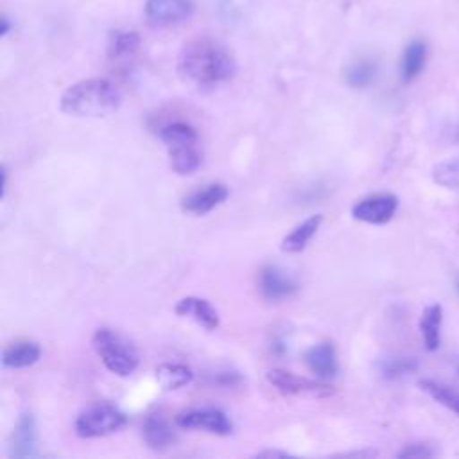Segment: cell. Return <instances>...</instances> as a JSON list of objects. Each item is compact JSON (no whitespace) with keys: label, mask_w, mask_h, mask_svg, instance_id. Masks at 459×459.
Segmentation results:
<instances>
[{"label":"cell","mask_w":459,"mask_h":459,"mask_svg":"<svg viewBox=\"0 0 459 459\" xmlns=\"http://www.w3.org/2000/svg\"><path fill=\"white\" fill-rule=\"evenodd\" d=\"M127 423V416L113 403L99 402L86 407L75 420V434L79 437H102L118 432Z\"/></svg>","instance_id":"4"},{"label":"cell","mask_w":459,"mask_h":459,"mask_svg":"<svg viewBox=\"0 0 459 459\" xmlns=\"http://www.w3.org/2000/svg\"><path fill=\"white\" fill-rule=\"evenodd\" d=\"M142 436L149 448L152 450H167L176 443V432L167 423V420L160 414H149L142 425Z\"/></svg>","instance_id":"14"},{"label":"cell","mask_w":459,"mask_h":459,"mask_svg":"<svg viewBox=\"0 0 459 459\" xmlns=\"http://www.w3.org/2000/svg\"><path fill=\"white\" fill-rule=\"evenodd\" d=\"M91 344L106 369L111 373L118 377H129L138 368L140 359L136 348L111 328H97Z\"/></svg>","instance_id":"3"},{"label":"cell","mask_w":459,"mask_h":459,"mask_svg":"<svg viewBox=\"0 0 459 459\" xmlns=\"http://www.w3.org/2000/svg\"><path fill=\"white\" fill-rule=\"evenodd\" d=\"M321 222H323V215L316 213V215H310L308 219H305L303 222H299L298 226H294L292 231L281 238V246H280L281 251L283 253H301L307 247V244L310 242V238L317 233Z\"/></svg>","instance_id":"16"},{"label":"cell","mask_w":459,"mask_h":459,"mask_svg":"<svg viewBox=\"0 0 459 459\" xmlns=\"http://www.w3.org/2000/svg\"><path fill=\"white\" fill-rule=\"evenodd\" d=\"M176 425L181 429H204L217 436H228L233 430V423L228 414L217 407H199L179 412Z\"/></svg>","instance_id":"6"},{"label":"cell","mask_w":459,"mask_h":459,"mask_svg":"<svg viewBox=\"0 0 459 459\" xmlns=\"http://www.w3.org/2000/svg\"><path fill=\"white\" fill-rule=\"evenodd\" d=\"M427 61V45L421 39H412L400 59V79L402 82H412L423 70Z\"/></svg>","instance_id":"18"},{"label":"cell","mask_w":459,"mask_h":459,"mask_svg":"<svg viewBox=\"0 0 459 459\" xmlns=\"http://www.w3.org/2000/svg\"><path fill=\"white\" fill-rule=\"evenodd\" d=\"M178 72L195 86H215L235 75L237 63L230 48L219 39L197 36L183 45L178 57Z\"/></svg>","instance_id":"1"},{"label":"cell","mask_w":459,"mask_h":459,"mask_svg":"<svg viewBox=\"0 0 459 459\" xmlns=\"http://www.w3.org/2000/svg\"><path fill=\"white\" fill-rule=\"evenodd\" d=\"M156 380L163 389H179L194 380V371L181 362H161L156 368Z\"/></svg>","instance_id":"21"},{"label":"cell","mask_w":459,"mask_h":459,"mask_svg":"<svg viewBox=\"0 0 459 459\" xmlns=\"http://www.w3.org/2000/svg\"><path fill=\"white\" fill-rule=\"evenodd\" d=\"M303 360H305L307 368L319 380L333 378L339 373V362H337L335 346L332 342H328V341H323V342H317V344L310 346L305 351Z\"/></svg>","instance_id":"12"},{"label":"cell","mask_w":459,"mask_h":459,"mask_svg":"<svg viewBox=\"0 0 459 459\" xmlns=\"http://www.w3.org/2000/svg\"><path fill=\"white\" fill-rule=\"evenodd\" d=\"M420 389L425 391L429 396H432L437 403L445 405L446 409H450L452 412H455L459 416V393L454 391L452 387L441 384V382H436L432 378H421L418 382Z\"/></svg>","instance_id":"24"},{"label":"cell","mask_w":459,"mask_h":459,"mask_svg":"<svg viewBox=\"0 0 459 459\" xmlns=\"http://www.w3.org/2000/svg\"><path fill=\"white\" fill-rule=\"evenodd\" d=\"M0 178H2V183H0L2 197H5V190H7V170H5V167H2V169H0Z\"/></svg>","instance_id":"32"},{"label":"cell","mask_w":459,"mask_h":459,"mask_svg":"<svg viewBox=\"0 0 459 459\" xmlns=\"http://www.w3.org/2000/svg\"><path fill=\"white\" fill-rule=\"evenodd\" d=\"M41 357V348L32 341L14 342L2 351V364L9 369H22L36 364Z\"/></svg>","instance_id":"17"},{"label":"cell","mask_w":459,"mask_h":459,"mask_svg":"<svg viewBox=\"0 0 459 459\" xmlns=\"http://www.w3.org/2000/svg\"><path fill=\"white\" fill-rule=\"evenodd\" d=\"M11 27H13L11 20L4 14V16L0 18V36H2V38H5V36L9 34V30H11Z\"/></svg>","instance_id":"30"},{"label":"cell","mask_w":459,"mask_h":459,"mask_svg":"<svg viewBox=\"0 0 459 459\" xmlns=\"http://www.w3.org/2000/svg\"><path fill=\"white\" fill-rule=\"evenodd\" d=\"M267 382L280 393L290 396H307V398H325L333 393V389L319 380H310L307 377L294 375L287 369H269L265 373Z\"/></svg>","instance_id":"5"},{"label":"cell","mask_w":459,"mask_h":459,"mask_svg":"<svg viewBox=\"0 0 459 459\" xmlns=\"http://www.w3.org/2000/svg\"><path fill=\"white\" fill-rule=\"evenodd\" d=\"M38 446V432L36 420L30 412H23L13 430L9 443V455L16 459H25L36 455Z\"/></svg>","instance_id":"13"},{"label":"cell","mask_w":459,"mask_h":459,"mask_svg":"<svg viewBox=\"0 0 459 459\" xmlns=\"http://www.w3.org/2000/svg\"><path fill=\"white\" fill-rule=\"evenodd\" d=\"M457 290H459V278H457Z\"/></svg>","instance_id":"34"},{"label":"cell","mask_w":459,"mask_h":459,"mask_svg":"<svg viewBox=\"0 0 459 459\" xmlns=\"http://www.w3.org/2000/svg\"><path fill=\"white\" fill-rule=\"evenodd\" d=\"M140 34L136 30H126V29H117L111 30L108 36V57L113 61L127 59L140 48Z\"/></svg>","instance_id":"20"},{"label":"cell","mask_w":459,"mask_h":459,"mask_svg":"<svg viewBox=\"0 0 459 459\" xmlns=\"http://www.w3.org/2000/svg\"><path fill=\"white\" fill-rule=\"evenodd\" d=\"M143 13L152 27H172L190 18L194 0H145Z\"/></svg>","instance_id":"7"},{"label":"cell","mask_w":459,"mask_h":459,"mask_svg":"<svg viewBox=\"0 0 459 459\" xmlns=\"http://www.w3.org/2000/svg\"><path fill=\"white\" fill-rule=\"evenodd\" d=\"M161 142L169 147L181 142H197V133L190 124L185 122H172L160 129Z\"/></svg>","instance_id":"26"},{"label":"cell","mask_w":459,"mask_h":459,"mask_svg":"<svg viewBox=\"0 0 459 459\" xmlns=\"http://www.w3.org/2000/svg\"><path fill=\"white\" fill-rule=\"evenodd\" d=\"M455 369H457V373H459V362H457V364H455Z\"/></svg>","instance_id":"33"},{"label":"cell","mask_w":459,"mask_h":459,"mask_svg":"<svg viewBox=\"0 0 459 459\" xmlns=\"http://www.w3.org/2000/svg\"><path fill=\"white\" fill-rule=\"evenodd\" d=\"M273 351H274L276 355H283V353L287 351V344H285L283 341H280V339H278V341H274V342H273Z\"/></svg>","instance_id":"31"},{"label":"cell","mask_w":459,"mask_h":459,"mask_svg":"<svg viewBox=\"0 0 459 459\" xmlns=\"http://www.w3.org/2000/svg\"><path fill=\"white\" fill-rule=\"evenodd\" d=\"M167 149H169L170 169L179 176L192 174L201 165L203 158L197 149V142H181V143L169 145Z\"/></svg>","instance_id":"15"},{"label":"cell","mask_w":459,"mask_h":459,"mask_svg":"<svg viewBox=\"0 0 459 459\" xmlns=\"http://www.w3.org/2000/svg\"><path fill=\"white\" fill-rule=\"evenodd\" d=\"M377 72H378L377 61H373L369 57H360L348 65V68L344 70V81L348 86H351L355 90H362V88H368L375 81Z\"/></svg>","instance_id":"22"},{"label":"cell","mask_w":459,"mask_h":459,"mask_svg":"<svg viewBox=\"0 0 459 459\" xmlns=\"http://www.w3.org/2000/svg\"><path fill=\"white\" fill-rule=\"evenodd\" d=\"M256 457H267V459H273V457H290L289 452H283V450H262L256 454Z\"/></svg>","instance_id":"29"},{"label":"cell","mask_w":459,"mask_h":459,"mask_svg":"<svg viewBox=\"0 0 459 459\" xmlns=\"http://www.w3.org/2000/svg\"><path fill=\"white\" fill-rule=\"evenodd\" d=\"M441 321H443V308L439 303L429 305L420 317V333H421L423 344L429 351H436L439 348Z\"/></svg>","instance_id":"19"},{"label":"cell","mask_w":459,"mask_h":459,"mask_svg":"<svg viewBox=\"0 0 459 459\" xmlns=\"http://www.w3.org/2000/svg\"><path fill=\"white\" fill-rule=\"evenodd\" d=\"M434 455V450L429 445H407L403 450L398 452L400 459H429Z\"/></svg>","instance_id":"27"},{"label":"cell","mask_w":459,"mask_h":459,"mask_svg":"<svg viewBox=\"0 0 459 459\" xmlns=\"http://www.w3.org/2000/svg\"><path fill=\"white\" fill-rule=\"evenodd\" d=\"M230 195V190L224 183H210L203 188H197L183 197L181 210L190 215H204L222 204Z\"/></svg>","instance_id":"9"},{"label":"cell","mask_w":459,"mask_h":459,"mask_svg":"<svg viewBox=\"0 0 459 459\" xmlns=\"http://www.w3.org/2000/svg\"><path fill=\"white\" fill-rule=\"evenodd\" d=\"M258 290L267 301H281L298 290V283L280 267L265 265L258 274Z\"/></svg>","instance_id":"10"},{"label":"cell","mask_w":459,"mask_h":459,"mask_svg":"<svg viewBox=\"0 0 459 459\" xmlns=\"http://www.w3.org/2000/svg\"><path fill=\"white\" fill-rule=\"evenodd\" d=\"M174 312L179 317H188V319L195 321L199 326H203L206 330H215L219 326V323H221L219 312L215 310V307L208 299L199 298V296L181 298L176 303Z\"/></svg>","instance_id":"11"},{"label":"cell","mask_w":459,"mask_h":459,"mask_svg":"<svg viewBox=\"0 0 459 459\" xmlns=\"http://www.w3.org/2000/svg\"><path fill=\"white\" fill-rule=\"evenodd\" d=\"M380 375L387 380H398L407 377L418 369V359L409 355H391L380 360L378 364Z\"/></svg>","instance_id":"23"},{"label":"cell","mask_w":459,"mask_h":459,"mask_svg":"<svg viewBox=\"0 0 459 459\" xmlns=\"http://www.w3.org/2000/svg\"><path fill=\"white\" fill-rule=\"evenodd\" d=\"M122 95L118 88L102 77L82 79L68 86L61 95V111L70 117H108L118 109Z\"/></svg>","instance_id":"2"},{"label":"cell","mask_w":459,"mask_h":459,"mask_svg":"<svg viewBox=\"0 0 459 459\" xmlns=\"http://www.w3.org/2000/svg\"><path fill=\"white\" fill-rule=\"evenodd\" d=\"M212 382L217 385H222V387H233V385H238L242 382V378L235 371H217L212 377Z\"/></svg>","instance_id":"28"},{"label":"cell","mask_w":459,"mask_h":459,"mask_svg":"<svg viewBox=\"0 0 459 459\" xmlns=\"http://www.w3.org/2000/svg\"><path fill=\"white\" fill-rule=\"evenodd\" d=\"M398 210V199L393 194H375L357 201L351 208L353 219L368 224H385Z\"/></svg>","instance_id":"8"},{"label":"cell","mask_w":459,"mask_h":459,"mask_svg":"<svg viewBox=\"0 0 459 459\" xmlns=\"http://www.w3.org/2000/svg\"><path fill=\"white\" fill-rule=\"evenodd\" d=\"M432 178L443 188L459 190V156L443 160L437 165H434Z\"/></svg>","instance_id":"25"}]
</instances>
